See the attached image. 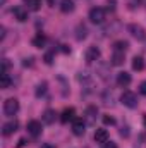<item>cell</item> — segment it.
Masks as SVG:
<instances>
[{"instance_id":"6da1fadb","label":"cell","mask_w":146,"mask_h":148,"mask_svg":"<svg viewBox=\"0 0 146 148\" xmlns=\"http://www.w3.org/2000/svg\"><path fill=\"white\" fill-rule=\"evenodd\" d=\"M120 102H122V105H126V107H129V109L138 107V97H136V93H132V91H124L122 97H120Z\"/></svg>"},{"instance_id":"7a4b0ae2","label":"cell","mask_w":146,"mask_h":148,"mask_svg":"<svg viewBox=\"0 0 146 148\" xmlns=\"http://www.w3.org/2000/svg\"><path fill=\"white\" fill-rule=\"evenodd\" d=\"M89 21L95 23V24L103 23V21H105V9H102V7H93V9L89 10Z\"/></svg>"},{"instance_id":"3957f363","label":"cell","mask_w":146,"mask_h":148,"mask_svg":"<svg viewBox=\"0 0 146 148\" xmlns=\"http://www.w3.org/2000/svg\"><path fill=\"white\" fill-rule=\"evenodd\" d=\"M17 110H19V102L16 98H7L3 102V112H5V115H16Z\"/></svg>"},{"instance_id":"277c9868","label":"cell","mask_w":146,"mask_h":148,"mask_svg":"<svg viewBox=\"0 0 146 148\" xmlns=\"http://www.w3.org/2000/svg\"><path fill=\"white\" fill-rule=\"evenodd\" d=\"M86 131V121H83L81 117H74L72 121V133L76 136H83Z\"/></svg>"},{"instance_id":"5b68a950","label":"cell","mask_w":146,"mask_h":148,"mask_svg":"<svg viewBox=\"0 0 146 148\" xmlns=\"http://www.w3.org/2000/svg\"><path fill=\"white\" fill-rule=\"evenodd\" d=\"M41 122H38V121H29L28 122V133L33 136V138H38L40 134H41Z\"/></svg>"},{"instance_id":"8992f818","label":"cell","mask_w":146,"mask_h":148,"mask_svg":"<svg viewBox=\"0 0 146 148\" xmlns=\"http://www.w3.org/2000/svg\"><path fill=\"white\" fill-rule=\"evenodd\" d=\"M127 29H129V33L136 38V40H139V41H141V40H145L146 35H145V29H143L141 26H138V24H129V26H127Z\"/></svg>"},{"instance_id":"52a82bcc","label":"cell","mask_w":146,"mask_h":148,"mask_svg":"<svg viewBox=\"0 0 146 148\" xmlns=\"http://www.w3.org/2000/svg\"><path fill=\"white\" fill-rule=\"evenodd\" d=\"M14 16H16V19L19 21V23H24V21H28V9L26 7H23V5H17V7H14Z\"/></svg>"},{"instance_id":"ba28073f","label":"cell","mask_w":146,"mask_h":148,"mask_svg":"<svg viewBox=\"0 0 146 148\" xmlns=\"http://www.w3.org/2000/svg\"><path fill=\"white\" fill-rule=\"evenodd\" d=\"M100 59V48L98 47H89L88 50H86V62H95V60H98Z\"/></svg>"},{"instance_id":"9c48e42d","label":"cell","mask_w":146,"mask_h":148,"mask_svg":"<svg viewBox=\"0 0 146 148\" xmlns=\"http://www.w3.org/2000/svg\"><path fill=\"white\" fill-rule=\"evenodd\" d=\"M17 127H19L17 121H10V122H5V124H3L2 133H3V136H10L12 133H16V131H17Z\"/></svg>"},{"instance_id":"30bf717a","label":"cell","mask_w":146,"mask_h":148,"mask_svg":"<svg viewBox=\"0 0 146 148\" xmlns=\"http://www.w3.org/2000/svg\"><path fill=\"white\" fill-rule=\"evenodd\" d=\"M131 81H132V79H131V74H129V73H126V71H124V73L117 74V84H119V86L127 88V86L131 84Z\"/></svg>"},{"instance_id":"8fae6325","label":"cell","mask_w":146,"mask_h":148,"mask_svg":"<svg viewBox=\"0 0 146 148\" xmlns=\"http://www.w3.org/2000/svg\"><path fill=\"white\" fill-rule=\"evenodd\" d=\"M95 141L96 143H107L108 141V133H107V129H103V127H100V129H96L95 131Z\"/></svg>"},{"instance_id":"7c38bea8","label":"cell","mask_w":146,"mask_h":148,"mask_svg":"<svg viewBox=\"0 0 146 148\" xmlns=\"http://www.w3.org/2000/svg\"><path fill=\"white\" fill-rule=\"evenodd\" d=\"M96 115H98V109L96 107H88L86 109V124L93 126L95 121H96Z\"/></svg>"},{"instance_id":"4fadbf2b","label":"cell","mask_w":146,"mask_h":148,"mask_svg":"<svg viewBox=\"0 0 146 148\" xmlns=\"http://www.w3.org/2000/svg\"><path fill=\"white\" fill-rule=\"evenodd\" d=\"M126 60V52H115L113 50V55H112V64L113 66H122Z\"/></svg>"},{"instance_id":"5bb4252c","label":"cell","mask_w":146,"mask_h":148,"mask_svg":"<svg viewBox=\"0 0 146 148\" xmlns=\"http://www.w3.org/2000/svg\"><path fill=\"white\" fill-rule=\"evenodd\" d=\"M55 110H52V109H48V110L43 112V122L45 124H53L55 122Z\"/></svg>"},{"instance_id":"9a60e30c","label":"cell","mask_w":146,"mask_h":148,"mask_svg":"<svg viewBox=\"0 0 146 148\" xmlns=\"http://www.w3.org/2000/svg\"><path fill=\"white\" fill-rule=\"evenodd\" d=\"M60 10L62 12H72L74 10V0H60Z\"/></svg>"},{"instance_id":"2e32d148","label":"cell","mask_w":146,"mask_h":148,"mask_svg":"<svg viewBox=\"0 0 146 148\" xmlns=\"http://www.w3.org/2000/svg\"><path fill=\"white\" fill-rule=\"evenodd\" d=\"M60 121L64 124H67L69 121H74V109H65L62 112V115H60Z\"/></svg>"},{"instance_id":"e0dca14e","label":"cell","mask_w":146,"mask_h":148,"mask_svg":"<svg viewBox=\"0 0 146 148\" xmlns=\"http://www.w3.org/2000/svg\"><path fill=\"white\" fill-rule=\"evenodd\" d=\"M132 69L134 71H143L145 69V60H143V57H134L132 59Z\"/></svg>"},{"instance_id":"ac0fdd59","label":"cell","mask_w":146,"mask_h":148,"mask_svg":"<svg viewBox=\"0 0 146 148\" xmlns=\"http://www.w3.org/2000/svg\"><path fill=\"white\" fill-rule=\"evenodd\" d=\"M45 41H46V38L43 36L41 33H38L36 36L33 38V47H36V48H41V47H45Z\"/></svg>"},{"instance_id":"d6986e66","label":"cell","mask_w":146,"mask_h":148,"mask_svg":"<svg viewBox=\"0 0 146 148\" xmlns=\"http://www.w3.org/2000/svg\"><path fill=\"white\" fill-rule=\"evenodd\" d=\"M0 76H2V88H3V90H7V88L10 86V76H9L7 71H2Z\"/></svg>"},{"instance_id":"ffe728a7","label":"cell","mask_w":146,"mask_h":148,"mask_svg":"<svg viewBox=\"0 0 146 148\" xmlns=\"http://www.w3.org/2000/svg\"><path fill=\"white\" fill-rule=\"evenodd\" d=\"M127 47H129L127 41H115V43H113V50H115V52H126Z\"/></svg>"},{"instance_id":"44dd1931","label":"cell","mask_w":146,"mask_h":148,"mask_svg":"<svg viewBox=\"0 0 146 148\" xmlns=\"http://www.w3.org/2000/svg\"><path fill=\"white\" fill-rule=\"evenodd\" d=\"M26 5L29 10H40L41 7V0H26Z\"/></svg>"},{"instance_id":"7402d4cb","label":"cell","mask_w":146,"mask_h":148,"mask_svg":"<svg viewBox=\"0 0 146 148\" xmlns=\"http://www.w3.org/2000/svg\"><path fill=\"white\" fill-rule=\"evenodd\" d=\"M45 90H46V83H41V84H38V90H36V97H41V95L45 93Z\"/></svg>"},{"instance_id":"603a6c76","label":"cell","mask_w":146,"mask_h":148,"mask_svg":"<svg viewBox=\"0 0 146 148\" xmlns=\"http://www.w3.org/2000/svg\"><path fill=\"white\" fill-rule=\"evenodd\" d=\"M77 31H79V33H77V40L86 38V28H84V26H79V28H77Z\"/></svg>"},{"instance_id":"cb8c5ba5","label":"cell","mask_w":146,"mask_h":148,"mask_svg":"<svg viewBox=\"0 0 146 148\" xmlns=\"http://www.w3.org/2000/svg\"><path fill=\"white\" fill-rule=\"evenodd\" d=\"M103 124H107V126H113L115 124V119L112 117V115H103Z\"/></svg>"},{"instance_id":"d4e9b609","label":"cell","mask_w":146,"mask_h":148,"mask_svg":"<svg viewBox=\"0 0 146 148\" xmlns=\"http://www.w3.org/2000/svg\"><path fill=\"white\" fill-rule=\"evenodd\" d=\"M102 148H117V145H115L113 141H107V143H103V147Z\"/></svg>"},{"instance_id":"484cf974","label":"cell","mask_w":146,"mask_h":148,"mask_svg":"<svg viewBox=\"0 0 146 148\" xmlns=\"http://www.w3.org/2000/svg\"><path fill=\"white\" fill-rule=\"evenodd\" d=\"M52 59H53V57H52V53H46V55H45V62H46V64H48V66H50V64H52V62H53V60H52Z\"/></svg>"},{"instance_id":"4316f807","label":"cell","mask_w":146,"mask_h":148,"mask_svg":"<svg viewBox=\"0 0 146 148\" xmlns=\"http://www.w3.org/2000/svg\"><path fill=\"white\" fill-rule=\"evenodd\" d=\"M139 91H141V95H146V81H143V83H141Z\"/></svg>"},{"instance_id":"83f0119b","label":"cell","mask_w":146,"mask_h":148,"mask_svg":"<svg viewBox=\"0 0 146 148\" xmlns=\"http://www.w3.org/2000/svg\"><path fill=\"white\" fill-rule=\"evenodd\" d=\"M40 148H55V147H53L52 143H43V145H41Z\"/></svg>"},{"instance_id":"f1b7e54d","label":"cell","mask_w":146,"mask_h":148,"mask_svg":"<svg viewBox=\"0 0 146 148\" xmlns=\"http://www.w3.org/2000/svg\"><path fill=\"white\" fill-rule=\"evenodd\" d=\"M17 145H19V147H24V145H26V140H19V143H17Z\"/></svg>"}]
</instances>
